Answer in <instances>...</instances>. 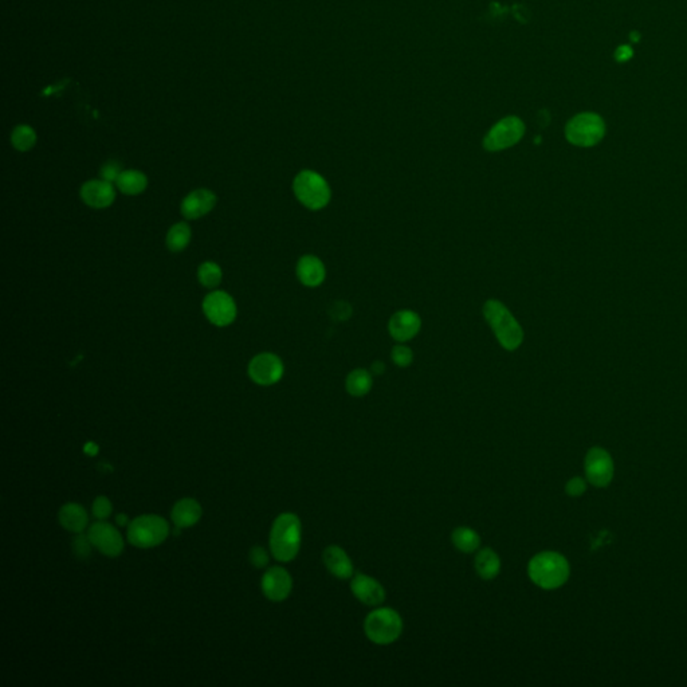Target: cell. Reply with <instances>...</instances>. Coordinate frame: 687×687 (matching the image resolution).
<instances>
[{"mask_svg": "<svg viewBox=\"0 0 687 687\" xmlns=\"http://www.w3.org/2000/svg\"><path fill=\"white\" fill-rule=\"evenodd\" d=\"M569 562L557 552L546 550L536 555L527 565L530 580L543 589L560 588L569 579Z\"/></svg>", "mask_w": 687, "mask_h": 687, "instance_id": "cell-1", "label": "cell"}, {"mask_svg": "<svg viewBox=\"0 0 687 687\" xmlns=\"http://www.w3.org/2000/svg\"><path fill=\"white\" fill-rule=\"evenodd\" d=\"M301 546V521L294 513L279 514L270 530V550L282 562L294 560Z\"/></svg>", "mask_w": 687, "mask_h": 687, "instance_id": "cell-2", "label": "cell"}, {"mask_svg": "<svg viewBox=\"0 0 687 687\" xmlns=\"http://www.w3.org/2000/svg\"><path fill=\"white\" fill-rule=\"evenodd\" d=\"M484 316L498 343L507 350H516L523 344L524 330L502 302L488 300L484 307Z\"/></svg>", "mask_w": 687, "mask_h": 687, "instance_id": "cell-3", "label": "cell"}, {"mask_svg": "<svg viewBox=\"0 0 687 687\" xmlns=\"http://www.w3.org/2000/svg\"><path fill=\"white\" fill-rule=\"evenodd\" d=\"M169 534V525L163 517L144 514L128 525V541L136 548L148 549L164 543Z\"/></svg>", "mask_w": 687, "mask_h": 687, "instance_id": "cell-4", "label": "cell"}, {"mask_svg": "<svg viewBox=\"0 0 687 687\" xmlns=\"http://www.w3.org/2000/svg\"><path fill=\"white\" fill-rule=\"evenodd\" d=\"M364 631L366 638L376 644H391L403 633L401 616L392 608H376L365 617Z\"/></svg>", "mask_w": 687, "mask_h": 687, "instance_id": "cell-5", "label": "cell"}, {"mask_svg": "<svg viewBox=\"0 0 687 687\" xmlns=\"http://www.w3.org/2000/svg\"><path fill=\"white\" fill-rule=\"evenodd\" d=\"M295 198L309 210H321L330 200V187L327 181L317 172L305 169L301 171L293 181Z\"/></svg>", "mask_w": 687, "mask_h": 687, "instance_id": "cell-6", "label": "cell"}, {"mask_svg": "<svg viewBox=\"0 0 687 687\" xmlns=\"http://www.w3.org/2000/svg\"><path fill=\"white\" fill-rule=\"evenodd\" d=\"M604 132V121L595 113H581L573 117L565 128L568 141L578 146L596 145L603 139Z\"/></svg>", "mask_w": 687, "mask_h": 687, "instance_id": "cell-7", "label": "cell"}, {"mask_svg": "<svg viewBox=\"0 0 687 687\" xmlns=\"http://www.w3.org/2000/svg\"><path fill=\"white\" fill-rule=\"evenodd\" d=\"M525 133L524 123L517 117H507L488 130L484 146L490 152H498L517 144Z\"/></svg>", "mask_w": 687, "mask_h": 687, "instance_id": "cell-8", "label": "cell"}, {"mask_svg": "<svg viewBox=\"0 0 687 687\" xmlns=\"http://www.w3.org/2000/svg\"><path fill=\"white\" fill-rule=\"evenodd\" d=\"M584 470L589 484L596 488H605L614 478V461L610 452L601 447H594L585 455Z\"/></svg>", "mask_w": 687, "mask_h": 687, "instance_id": "cell-9", "label": "cell"}, {"mask_svg": "<svg viewBox=\"0 0 687 687\" xmlns=\"http://www.w3.org/2000/svg\"><path fill=\"white\" fill-rule=\"evenodd\" d=\"M203 311L206 317L217 326H227L234 323L236 317V301L226 291H213L203 301Z\"/></svg>", "mask_w": 687, "mask_h": 687, "instance_id": "cell-10", "label": "cell"}, {"mask_svg": "<svg viewBox=\"0 0 687 687\" xmlns=\"http://www.w3.org/2000/svg\"><path fill=\"white\" fill-rule=\"evenodd\" d=\"M88 537L94 548L108 557H117L124 550V540L116 526L98 520L91 525Z\"/></svg>", "mask_w": 687, "mask_h": 687, "instance_id": "cell-11", "label": "cell"}, {"mask_svg": "<svg viewBox=\"0 0 687 687\" xmlns=\"http://www.w3.org/2000/svg\"><path fill=\"white\" fill-rule=\"evenodd\" d=\"M284 362L274 353H261L249 364V376L259 385H272L284 376Z\"/></svg>", "mask_w": 687, "mask_h": 687, "instance_id": "cell-12", "label": "cell"}, {"mask_svg": "<svg viewBox=\"0 0 687 687\" xmlns=\"http://www.w3.org/2000/svg\"><path fill=\"white\" fill-rule=\"evenodd\" d=\"M293 580L289 572L281 566H272L262 578V591L272 601H284L289 596Z\"/></svg>", "mask_w": 687, "mask_h": 687, "instance_id": "cell-13", "label": "cell"}, {"mask_svg": "<svg viewBox=\"0 0 687 687\" xmlns=\"http://www.w3.org/2000/svg\"><path fill=\"white\" fill-rule=\"evenodd\" d=\"M81 199L91 208H107L116 199V188L104 179L86 181L81 187Z\"/></svg>", "mask_w": 687, "mask_h": 687, "instance_id": "cell-14", "label": "cell"}, {"mask_svg": "<svg viewBox=\"0 0 687 687\" xmlns=\"http://www.w3.org/2000/svg\"><path fill=\"white\" fill-rule=\"evenodd\" d=\"M420 327L422 320L414 310H400L391 317L388 323L389 334L399 343H406L414 339Z\"/></svg>", "mask_w": 687, "mask_h": 687, "instance_id": "cell-15", "label": "cell"}, {"mask_svg": "<svg viewBox=\"0 0 687 687\" xmlns=\"http://www.w3.org/2000/svg\"><path fill=\"white\" fill-rule=\"evenodd\" d=\"M217 204V195L206 188L188 194L181 201V214L185 219L195 220L207 215Z\"/></svg>", "mask_w": 687, "mask_h": 687, "instance_id": "cell-16", "label": "cell"}, {"mask_svg": "<svg viewBox=\"0 0 687 687\" xmlns=\"http://www.w3.org/2000/svg\"><path fill=\"white\" fill-rule=\"evenodd\" d=\"M350 589L365 605L378 607L385 600L384 587L371 576L357 573L350 581Z\"/></svg>", "mask_w": 687, "mask_h": 687, "instance_id": "cell-17", "label": "cell"}, {"mask_svg": "<svg viewBox=\"0 0 687 687\" xmlns=\"http://www.w3.org/2000/svg\"><path fill=\"white\" fill-rule=\"evenodd\" d=\"M297 277L302 285L317 288L325 281V266L316 255H304L297 263Z\"/></svg>", "mask_w": 687, "mask_h": 687, "instance_id": "cell-18", "label": "cell"}, {"mask_svg": "<svg viewBox=\"0 0 687 687\" xmlns=\"http://www.w3.org/2000/svg\"><path fill=\"white\" fill-rule=\"evenodd\" d=\"M326 569L337 579H350L353 576V564L343 548L330 545L324 550Z\"/></svg>", "mask_w": 687, "mask_h": 687, "instance_id": "cell-19", "label": "cell"}, {"mask_svg": "<svg viewBox=\"0 0 687 687\" xmlns=\"http://www.w3.org/2000/svg\"><path fill=\"white\" fill-rule=\"evenodd\" d=\"M171 517L176 527L179 529L191 527L199 521L201 517V507L194 498H183L172 507Z\"/></svg>", "mask_w": 687, "mask_h": 687, "instance_id": "cell-20", "label": "cell"}, {"mask_svg": "<svg viewBox=\"0 0 687 687\" xmlns=\"http://www.w3.org/2000/svg\"><path fill=\"white\" fill-rule=\"evenodd\" d=\"M58 520L62 527L72 533H82L89 523L85 507L75 502H69L61 507L58 513Z\"/></svg>", "mask_w": 687, "mask_h": 687, "instance_id": "cell-21", "label": "cell"}, {"mask_svg": "<svg viewBox=\"0 0 687 687\" xmlns=\"http://www.w3.org/2000/svg\"><path fill=\"white\" fill-rule=\"evenodd\" d=\"M474 564L477 573L484 580L495 579L501 571V560L498 555L490 548L481 549L475 556Z\"/></svg>", "mask_w": 687, "mask_h": 687, "instance_id": "cell-22", "label": "cell"}, {"mask_svg": "<svg viewBox=\"0 0 687 687\" xmlns=\"http://www.w3.org/2000/svg\"><path fill=\"white\" fill-rule=\"evenodd\" d=\"M116 185L125 195H139L144 192L148 185V179L143 172L137 169H127L123 171Z\"/></svg>", "mask_w": 687, "mask_h": 687, "instance_id": "cell-23", "label": "cell"}, {"mask_svg": "<svg viewBox=\"0 0 687 687\" xmlns=\"http://www.w3.org/2000/svg\"><path fill=\"white\" fill-rule=\"evenodd\" d=\"M373 380L371 372L366 369H355L352 371L345 380L346 392L355 398H362L366 395L372 388Z\"/></svg>", "mask_w": 687, "mask_h": 687, "instance_id": "cell-24", "label": "cell"}, {"mask_svg": "<svg viewBox=\"0 0 687 687\" xmlns=\"http://www.w3.org/2000/svg\"><path fill=\"white\" fill-rule=\"evenodd\" d=\"M451 540L454 546L463 553H472V552L478 550V548L481 545L479 534L475 530H472L470 527H466V526H461V527L455 529L452 532Z\"/></svg>", "mask_w": 687, "mask_h": 687, "instance_id": "cell-25", "label": "cell"}, {"mask_svg": "<svg viewBox=\"0 0 687 687\" xmlns=\"http://www.w3.org/2000/svg\"><path fill=\"white\" fill-rule=\"evenodd\" d=\"M191 229L187 223L180 222L172 226L167 234V246L172 253L183 252L191 242Z\"/></svg>", "mask_w": 687, "mask_h": 687, "instance_id": "cell-26", "label": "cell"}, {"mask_svg": "<svg viewBox=\"0 0 687 687\" xmlns=\"http://www.w3.org/2000/svg\"><path fill=\"white\" fill-rule=\"evenodd\" d=\"M198 278H199L200 284L204 288L214 289L220 285L223 274H222L220 266L215 262H204L199 266Z\"/></svg>", "mask_w": 687, "mask_h": 687, "instance_id": "cell-27", "label": "cell"}, {"mask_svg": "<svg viewBox=\"0 0 687 687\" xmlns=\"http://www.w3.org/2000/svg\"><path fill=\"white\" fill-rule=\"evenodd\" d=\"M11 143L20 152L30 150L36 143V130L29 125H19L13 130Z\"/></svg>", "mask_w": 687, "mask_h": 687, "instance_id": "cell-28", "label": "cell"}, {"mask_svg": "<svg viewBox=\"0 0 687 687\" xmlns=\"http://www.w3.org/2000/svg\"><path fill=\"white\" fill-rule=\"evenodd\" d=\"M91 546H93V543H91L88 536H84V534L78 533V536H75L72 539V553H74V556H77L81 560H85V559H89L91 557Z\"/></svg>", "mask_w": 687, "mask_h": 687, "instance_id": "cell-29", "label": "cell"}, {"mask_svg": "<svg viewBox=\"0 0 687 687\" xmlns=\"http://www.w3.org/2000/svg\"><path fill=\"white\" fill-rule=\"evenodd\" d=\"M91 511H93V516L97 520L105 521L109 516L111 514V511H113V505H111V502H110L109 498L104 497V495H100V497H97L93 501Z\"/></svg>", "mask_w": 687, "mask_h": 687, "instance_id": "cell-30", "label": "cell"}, {"mask_svg": "<svg viewBox=\"0 0 687 687\" xmlns=\"http://www.w3.org/2000/svg\"><path fill=\"white\" fill-rule=\"evenodd\" d=\"M391 357H392V360H394V362L398 366L406 368V366L411 365V362H414V352L411 350V348H408L406 345H396L392 349Z\"/></svg>", "mask_w": 687, "mask_h": 687, "instance_id": "cell-31", "label": "cell"}, {"mask_svg": "<svg viewBox=\"0 0 687 687\" xmlns=\"http://www.w3.org/2000/svg\"><path fill=\"white\" fill-rule=\"evenodd\" d=\"M100 173H101V178L104 180L109 181V183H117L120 175L123 173L121 164L118 162H114V160H109L102 165Z\"/></svg>", "mask_w": 687, "mask_h": 687, "instance_id": "cell-32", "label": "cell"}, {"mask_svg": "<svg viewBox=\"0 0 687 687\" xmlns=\"http://www.w3.org/2000/svg\"><path fill=\"white\" fill-rule=\"evenodd\" d=\"M565 491L569 497H580L587 491V481L584 478L575 477L566 482Z\"/></svg>", "mask_w": 687, "mask_h": 687, "instance_id": "cell-33", "label": "cell"}, {"mask_svg": "<svg viewBox=\"0 0 687 687\" xmlns=\"http://www.w3.org/2000/svg\"><path fill=\"white\" fill-rule=\"evenodd\" d=\"M249 557H250V562L258 569L265 568L269 564V555L262 546H254L253 549L250 550Z\"/></svg>", "mask_w": 687, "mask_h": 687, "instance_id": "cell-34", "label": "cell"}, {"mask_svg": "<svg viewBox=\"0 0 687 687\" xmlns=\"http://www.w3.org/2000/svg\"><path fill=\"white\" fill-rule=\"evenodd\" d=\"M633 56V50L628 47V46H622L617 49L616 52V59L619 62H626L627 59H630Z\"/></svg>", "mask_w": 687, "mask_h": 687, "instance_id": "cell-35", "label": "cell"}, {"mask_svg": "<svg viewBox=\"0 0 687 687\" xmlns=\"http://www.w3.org/2000/svg\"><path fill=\"white\" fill-rule=\"evenodd\" d=\"M116 523L118 524V526H127V525H129V518H128L124 513H121V514H117Z\"/></svg>", "mask_w": 687, "mask_h": 687, "instance_id": "cell-36", "label": "cell"}, {"mask_svg": "<svg viewBox=\"0 0 687 687\" xmlns=\"http://www.w3.org/2000/svg\"><path fill=\"white\" fill-rule=\"evenodd\" d=\"M372 371H373L376 375L383 373V372H384V364L380 362H375V364L372 365Z\"/></svg>", "mask_w": 687, "mask_h": 687, "instance_id": "cell-37", "label": "cell"}]
</instances>
